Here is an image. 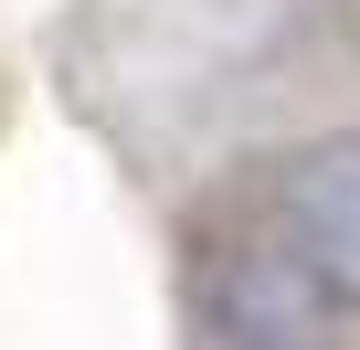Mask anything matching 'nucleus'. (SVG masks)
<instances>
[{
	"mask_svg": "<svg viewBox=\"0 0 360 350\" xmlns=\"http://www.w3.org/2000/svg\"><path fill=\"white\" fill-rule=\"evenodd\" d=\"M255 234H276L286 265H297L339 318H360V127L307 138V149H286V159L265 170Z\"/></svg>",
	"mask_w": 360,
	"mask_h": 350,
	"instance_id": "obj_1",
	"label": "nucleus"
},
{
	"mask_svg": "<svg viewBox=\"0 0 360 350\" xmlns=\"http://www.w3.org/2000/svg\"><path fill=\"white\" fill-rule=\"evenodd\" d=\"M202 329H212V350H339V308L255 223L202 255Z\"/></svg>",
	"mask_w": 360,
	"mask_h": 350,
	"instance_id": "obj_2",
	"label": "nucleus"
}]
</instances>
